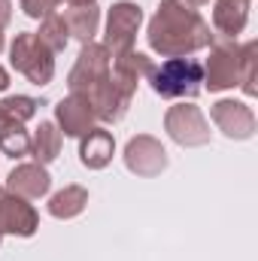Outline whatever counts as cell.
<instances>
[{
	"mask_svg": "<svg viewBox=\"0 0 258 261\" xmlns=\"http://www.w3.org/2000/svg\"><path fill=\"white\" fill-rule=\"evenodd\" d=\"M0 152L15 158V161L31 155V134L24 130L21 122L9 119L6 113H0Z\"/></svg>",
	"mask_w": 258,
	"mask_h": 261,
	"instance_id": "19",
	"label": "cell"
},
{
	"mask_svg": "<svg viewBox=\"0 0 258 261\" xmlns=\"http://www.w3.org/2000/svg\"><path fill=\"white\" fill-rule=\"evenodd\" d=\"M9 195H18L24 200H40V197L49 195L52 189V176L43 164L37 161H24V164H15L12 173L6 176V186H3Z\"/></svg>",
	"mask_w": 258,
	"mask_h": 261,
	"instance_id": "12",
	"label": "cell"
},
{
	"mask_svg": "<svg viewBox=\"0 0 258 261\" xmlns=\"http://www.w3.org/2000/svg\"><path fill=\"white\" fill-rule=\"evenodd\" d=\"M216 40L210 21L183 0H161L146 28V43L161 58H186Z\"/></svg>",
	"mask_w": 258,
	"mask_h": 261,
	"instance_id": "1",
	"label": "cell"
},
{
	"mask_svg": "<svg viewBox=\"0 0 258 261\" xmlns=\"http://www.w3.org/2000/svg\"><path fill=\"white\" fill-rule=\"evenodd\" d=\"M49 216L52 219H76V216H82L85 213V206H88V189L85 186H64L61 192H55V195L49 197Z\"/></svg>",
	"mask_w": 258,
	"mask_h": 261,
	"instance_id": "18",
	"label": "cell"
},
{
	"mask_svg": "<svg viewBox=\"0 0 258 261\" xmlns=\"http://www.w3.org/2000/svg\"><path fill=\"white\" fill-rule=\"evenodd\" d=\"M107 76H110V52L104 49V43L91 40V43H82V49L76 55V64L67 73V88L73 94H88Z\"/></svg>",
	"mask_w": 258,
	"mask_h": 261,
	"instance_id": "7",
	"label": "cell"
},
{
	"mask_svg": "<svg viewBox=\"0 0 258 261\" xmlns=\"http://www.w3.org/2000/svg\"><path fill=\"white\" fill-rule=\"evenodd\" d=\"M240 82V43L237 40H213L210 58L203 61V88L219 94L228 88H237Z\"/></svg>",
	"mask_w": 258,
	"mask_h": 261,
	"instance_id": "5",
	"label": "cell"
},
{
	"mask_svg": "<svg viewBox=\"0 0 258 261\" xmlns=\"http://www.w3.org/2000/svg\"><path fill=\"white\" fill-rule=\"evenodd\" d=\"M70 6H85V3H97V0H67Z\"/></svg>",
	"mask_w": 258,
	"mask_h": 261,
	"instance_id": "27",
	"label": "cell"
},
{
	"mask_svg": "<svg viewBox=\"0 0 258 261\" xmlns=\"http://www.w3.org/2000/svg\"><path fill=\"white\" fill-rule=\"evenodd\" d=\"M255 79H258V43L249 40V43L240 46V82H237V88L246 97H255L258 94Z\"/></svg>",
	"mask_w": 258,
	"mask_h": 261,
	"instance_id": "20",
	"label": "cell"
},
{
	"mask_svg": "<svg viewBox=\"0 0 258 261\" xmlns=\"http://www.w3.org/2000/svg\"><path fill=\"white\" fill-rule=\"evenodd\" d=\"M12 21V0H0V28Z\"/></svg>",
	"mask_w": 258,
	"mask_h": 261,
	"instance_id": "24",
	"label": "cell"
},
{
	"mask_svg": "<svg viewBox=\"0 0 258 261\" xmlns=\"http://www.w3.org/2000/svg\"><path fill=\"white\" fill-rule=\"evenodd\" d=\"M210 119L213 125L222 130L228 140H252L258 130L255 110L246 100H234V97H222L210 107Z\"/></svg>",
	"mask_w": 258,
	"mask_h": 261,
	"instance_id": "9",
	"label": "cell"
},
{
	"mask_svg": "<svg viewBox=\"0 0 258 261\" xmlns=\"http://www.w3.org/2000/svg\"><path fill=\"white\" fill-rule=\"evenodd\" d=\"M113 155H116V137H113V130L94 125L88 134L79 137V161H82V167L104 170V167L113 164Z\"/></svg>",
	"mask_w": 258,
	"mask_h": 261,
	"instance_id": "13",
	"label": "cell"
},
{
	"mask_svg": "<svg viewBox=\"0 0 258 261\" xmlns=\"http://www.w3.org/2000/svg\"><path fill=\"white\" fill-rule=\"evenodd\" d=\"M40 231V213L31 200L3 192L0 195V234L12 237H34Z\"/></svg>",
	"mask_w": 258,
	"mask_h": 261,
	"instance_id": "10",
	"label": "cell"
},
{
	"mask_svg": "<svg viewBox=\"0 0 258 261\" xmlns=\"http://www.w3.org/2000/svg\"><path fill=\"white\" fill-rule=\"evenodd\" d=\"M3 192H6V189H3V186H0V195H3Z\"/></svg>",
	"mask_w": 258,
	"mask_h": 261,
	"instance_id": "29",
	"label": "cell"
},
{
	"mask_svg": "<svg viewBox=\"0 0 258 261\" xmlns=\"http://www.w3.org/2000/svg\"><path fill=\"white\" fill-rule=\"evenodd\" d=\"M55 125H58V130L64 137H76L79 140L82 134H88L97 125V116H94L88 97L70 91L64 100H58V107H55Z\"/></svg>",
	"mask_w": 258,
	"mask_h": 261,
	"instance_id": "11",
	"label": "cell"
},
{
	"mask_svg": "<svg viewBox=\"0 0 258 261\" xmlns=\"http://www.w3.org/2000/svg\"><path fill=\"white\" fill-rule=\"evenodd\" d=\"M152 58L149 55H143V52H137V49H131V52H122V55H116V58H110V70H113V76L122 82V85H128L137 91V85L152 73Z\"/></svg>",
	"mask_w": 258,
	"mask_h": 261,
	"instance_id": "15",
	"label": "cell"
},
{
	"mask_svg": "<svg viewBox=\"0 0 258 261\" xmlns=\"http://www.w3.org/2000/svg\"><path fill=\"white\" fill-rule=\"evenodd\" d=\"M61 146H64V134L58 130V125L55 122H40L34 137H31V158L46 167L61 155Z\"/></svg>",
	"mask_w": 258,
	"mask_h": 261,
	"instance_id": "17",
	"label": "cell"
},
{
	"mask_svg": "<svg viewBox=\"0 0 258 261\" xmlns=\"http://www.w3.org/2000/svg\"><path fill=\"white\" fill-rule=\"evenodd\" d=\"M6 49V37H3V28H0V52Z\"/></svg>",
	"mask_w": 258,
	"mask_h": 261,
	"instance_id": "28",
	"label": "cell"
},
{
	"mask_svg": "<svg viewBox=\"0 0 258 261\" xmlns=\"http://www.w3.org/2000/svg\"><path fill=\"white\" fill-rule=\"evenodd\" d=\"M0 240H3V234H0Z\"/></svg>",
	"mask_w": 258,
	"mask_h": 261,
	"instance_id": "30",
	"label": "cell"
},
{
	"mask_svg": "<svg viewBox=\"0 0 258 261\" xmlns=\"http://www.w3.org/2000/svg\"><path fill=\"white\" fill-rule=\"evenodd\" d=\"M9 64L37 88H43L55 79V52L31 31L15 34V40L9 46Z\"/></svg>",
	"mask_w": 258,
	"mask_h": 261,
	"instance_id": "3",
	"label": "cell"
},
{
	"mask_svg": "<svg viewBox=\"0 0 258 261\" xmlns=\"http://www.w3.org/2000/svg\"><path fill=\"white\" fill-rule=\"evenodd\" d=\"M125 167H128L134 176L140 179H155L167 170L170 158H167V149L158 137L152 134H137L125 143Z\"/></svg>",
	"mask_w": 258,
	"mask_h": 261,
	"instance_id": "8",
	"label": "cell"
},
{
	"mask_svg": "<svg viewBox=\"0 0 258 261\" xmlns=\"http://www.w3.org/2000/svg\"><path fill=\"white\" fill-rule=\"evenodd\" d=\"M37 37L58 55V52H64L67 43H70V31H67V21L61 12H52V15H46V18H40V31H37Z\"/></svg>",
	"mask_w": 258,
	"mask_h": 261,
	"instance_id": "21",
	"label": "cell"
},
{
	"mask_svg": "<svg viewBox=\"0 0 258 261\" xmlns=\"http://www.w3.org/2000/svg\"><path fill=\"white\" fill-rule=\"evenodd\" d=\"M140 24H143V9L131 0H116L107 12V31H104V49L110 52V58L131 52L134 49V40L140 34Z\"/></svg>",
	"mask_w": 258,
	"mask_h": 261,
	"instance_id": "6",
	"label": "cell"
},
{
	"mask_svg": "<svg viewBox=\"0 0 258 261\" xmlns=\"http://www.w3.org/2000/svg\"><path fill=\"white\" fill-rule=\"evenodd\" d=\"M152 91L164 100H194L203 91V64L186 55V58H167L152 67L146 76Z\"/></svg>",
	"mask_w": 258,
	"mask_h": 261,
	"instance_id": "2",
	"label": "cell"
},
{
	"mask_svg": "<svg viewBox=\"0 0 258 261\" xmlns=\"http://www.w3.org/2000/svg\"><path fill=\"white\" fill-rule=\"evenodd\" d=\"M183 3H186V6H192V9H197V6H207L210 0H183Z\"/></svg>",
	"mask_w": 258,
	"mask_h": 261,
	"instance_id": "26",
	"label": "cell"
},
{
	"mask_svg": "<svg viewBox=\"0 0 258 261\" xmlns=\"http://www.w3.org/2000/svg\"><path fill=\"white\" fill-rule=\"evenodd\" d=\"M70 31V40L79 43H91L100 31V6L97 3H85V6H70L67 12H61Z\"/></svg>",
	"mask_w": 258,
	"mask_h": 261,
	"instance_id": "16",
	"label": "cell"
},
{
	"mask_svg": "<svg viewBox=\"0 0 258 261\" xmlns=\"http://www.w3.org/2000/svg\"><path fill=\"white\" fill-rule=\"evenodd\" d=\"M0 113H6L9 119L24 125V122H31L37 116V100L28 97V94H9V97L0 100Z\"/></svg>",
	"mask_w": 258,
	"mask_h": 261,
	"instance_id": "22",
	"label": "cell"
},
{
	"mask_svg": "<svg viewBox=\"0 0 258 261\" xmlns=\"http://www.w3.org/2000/svg\"><path fill=\"white\" fill-rule=\"evenodd\" d=\"M164 130L183 149H197V146L210 143V122H207L203 110L194 100H179V103L167 107V113H164Z\"/></svg>",
	"mask_w": 258,
	"mask_h": 261,
	"instance_id": "4",
	"label": "cell"
},
{
	"mask_svg": "<svg viewBox=\"0 0 258 261\" xmlns=\"http://www.w3.org/2000/svg\"><path fill=\"white\" fill-rule=\"evenodd\" d=\"M249 6L252 0H213V31L237 40V34H243L249 24Z\"/></svg>",
	"mask_w": 258,
	"mask_h": 261,
	"instance_id": "14",
	"label": "cell"
},
{
	"mask_svg": "<svg viewBox=\"0 0 258 261\" xmlns=\"http://www.w3.org/2000/svg\"><path fill=\"white\" fill-rule=\"evenodd\" d=\"M6 88H9V70L0 67V91H6Z\"/></svg>",
	"mask_w": 258,
	"mask_h": 261,
	"instance_id": "25",
	"label": "cell"
},
{
	"mask_svg": "<svg viewBox=\"0 0 258 261\" xmlns=\"http://www.w3.org/2000/svg\"><path fill=\"white\" fill-rule=\"evenodd\" d=\"M64 0H18V6H21V12L28 15V18H46V15H52V12H58V6H61Z\"/></svg>",
	"mask_w": 258,
	"mask_h": 261,
	"instance_id": "23",
	"label": "cell"
}]
</instances>
